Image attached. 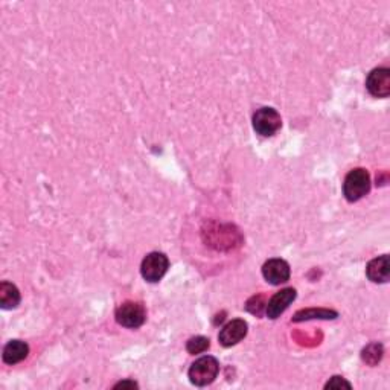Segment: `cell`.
<instances>
[{
  "label": "cell",
  "mask_w": 390,
  "mask_h": 390,
  "mask_svg": "<svg viewBox=\"0 0 390 390\" xmlns=\"http://www.w3.org/2000/svg\"><path fill=\"white\" fill-rule=\"evenodd\" d=\"M218 372H219L218 360L215 357L206 356L194 361L193 366L189 367L188 377L194 386L203 387L210 384V382H214L215 378L218 377Z\"/></svg>",
  "instance_id": "obj_1"
},
{
  "label": "cell",
  "mask_w": 390,
  "mask_h": 390,
  "mask_svg": "<svg viewBox=\"0 0 390 390\" xmlns=\"http://www.w3.org/2000/svg\"><path fill=\"white\" fill-rule=\"evenodd\" d=\"M371 191V175L363 168H356L346 175L343 183V194L347 202H358Z\"/></svg>",
  "instance_id": "obj_2"
},
{
  "label": "cell",
  "mask_w": 390,
  "mask_h": 390,
  "mask_svg": "<svg viewBox=\"0 0 390 390\" xmlns=\"http://www.w3.org/2000/svg\"><path fill=\"white\" fill-rule=\"evenodd\" d=\"M116 321L119 325L125 326V328L136 329L145 323L147 311L144 305L139 302H124L122 305H119L116 310Z\"/></svg>",
  "instance_id": "obj_3"
},
{
  "label": "cell",
  "mask_w": 390,
  "mask_h": 390,
  "mask_svg": "<svg viewBox=\"0 0 390 390\" xmlns=\"http://www.w3.org/2000/svg\"><path fill=\"white\" fill-rule=\"evenodd\" d=\"M281 115L272 107H262L253 115V129L261 136H273L281 130Z\"/></svg>",
  "instance_id": "obj_4"
},
{
  "label": "cell",
  "mask_w": 390,
  "mask_h": 390,
  "mask_svg": "<svg viewBox=\"0 0 390 390\" xmlns=\"http://www.w3.org/2000/svg\"><path fill=\"white\" fill-rule=\"evenodd\" d=\"M169 268V259L165 253L160 252H153L147 254L142 261L140 266V273L144 276V279L148 282H159L163 276L166 274Z\"/></svg>",
  "instance_id": "obj_5"
},
{
  "label": "cell",
  "mask_w": 390,
  "mask_h": 390,
  "mask_svg": "<svg viewBox=\"0 0 390 390\" xmlns=\"http://www.w3.org/2000/svg\"><path fill=\"white\" fill-rule=\"evenodd\" d=\"M366 89L375 98L390 95V70L387 67L373 69L366 80Z\"/></svg>",
  "instance_id": "obj_6"
},
{
  "label": "cell",
  "mask_w": 390,
  "mask_h": 390,
  "mask_svg": "<svg viewBox=\"0 0 390 390\" xmlns=\"http://www.w3.org/2000/svg\"><path fill=\"white\" fill-rule=\"evenodd\" d=\"M296 290L294 288H283L279 293H276L268 303L266 305V314L268 318H278L283 311H285L290 305H292L296 299Z\"/></svg>",
  "instance_id": "obj_7"
},
{
  "label": "cell",
  "mask_w": 390,
  "mask_h": 390,
  "mask_svg": "<svg viewBox=\"0 0 390 390\" xmlns=\"http://www.w3.org/2000/svg\"><path fill=\"white\" fill-rule=\"evenodd\" d=\"M247 329H249V326H247V323L243 321V318H235V321H230L221 331H219V334H218L219 343L226 347L235 346L247 336Z\"/></svg>",
  "instance_id": "obj_8"
},
{
  "label": "cell",
  "mask_w": 390,
  "mask_h": 390,
  "mask_svg": "<svg viewBox=\"0 0 390 390\" xmlns=\"http://www.w3.org/2000/svg\"><path fill=\"white\" fill-rule=\"evenodd\" d=\"M262 274L272 285H281V283L290 279V266L287 261L274 258L266 262L264 267H262Z\"/></svg>",
  "instance_id": "obj_9"
},
{
  "label": "cell",
  "mask_w": 390,
  "mask_h": 390,
  "mask_svg": "<svg viewBox=\"0 0 390 390\" xmlns=\"http://www.w3.org/2000/svg\"><path fill=\"white\" fill-rule=\"evenodd\" d=\"M366 274L369 281L375 283H386L390 276V264H389V257L382 254L369 262L366 267Z\"/></svg>",
  "instance_id": "obj_10"
},
{
  "label": "cell",
  "mask_w": 390,
  "mask_h": 390,
  "mask_svg": "<svg viewBox=\"0 0 390 390\" xmlns=\"http://www.w3.org/2000/svg\"><path fill=\"white\" fill-rule=\"evenodd\" d=\"M30 354V346L22 340H11V342L3 347V361L6 365H17L25 360Z\"/></svg>",
  "instance_id": "obj_11"
},
{
  "label": "cell",
  "mask_w": 390,
  "mask_h": 390,
  "mask_svg": "<svg viewBox=\"0 0 390 390\" xmlns=\"http://www.w3.org/2000/svg\"><path fill=\"white\" fill-rule=\"evenodd\" d=\"M20 303V292L19 288L11 282L0 283V305L3 310H12L19 307Z\"/></svg>",
  "instance_id": "obj_12"
},
{
  "label": "cell",
  "mask_w": 390,
  "mask_h": 390,
  "mask_svg": "<svg viewBox=\"0 0 390 390\" xmlns=\"http://www.w3.org/2000/svg\"><path fill=\"white\" fill-rule=\"evenodd\" d=\"M337 313L336 311H329V310H302L299 313H296L293 317V322H305V321H313V318H337Z\"/></svg>",
  "instance_id": "obj_13"
},
{
  "label": "cell",
  "mask_w": 390,
  "mask_h": 390,
  "mask_svg": "<svg viewBox=\"0 0 390 390\" xmlns=\"http://www.w3.org/2000/svg\"><path fill=\"white\" fill-rule=\"evenodd\" d=\"M361 357H363V361H366L367 365L375 366L381 360V357H382V346L380 343L369 345L366 349H363V354H361Z\"/></svg>",
  "instance_id": "obj_14"
},
{
  "label": "cell",
  "mask_w": 390,
  "mask_h": 390,
  "mask_svg": "<svg viewBox=\"0 0 390 390\" xmlns=\"http://www.w3.org/2000/svg\"><path fill=\"white\" fill-rule=\"evenodd\" d=\"M209 338L206 337H202V336H198V337H193L188 342L186 345V349L189 354H193V356H195V354H202L204 351H208L209 349Z\"/></svg>",
  "instance_id": "obj_15"
},
{
  "label": "cell",
  "mask_w": 390,
  "mask_h": 390,
  "mask_svg": "<svg viewBox=\"0 0 390 390\" xmlns=\"http://www.w3.org/2000/svg\"><path fill=\"white\" fill-rule=\"evenodd\" d=\"M351 389L352 384L349 381H346L342 377H332L328 382L325 384V389Z\"/></svg>",
  "instance_id": "obj_16"
},
{
  "label": "cell",
  "mask_w": 390,
  "mask_h": 390,
  "mask_svg": "<svg viewBox=\"0 0 390 390\" xmlns=\"http://www.w3.org/2000/svg\"><path fill=\"white\" fill-rule=\"evenodd\" d=\"M120 387H130V389H136L138 387V384L134 381H130V380H127V381H120V382H118V384L115 386V389H120Z\"/></svg>",
  "instance_id": "obj_17"
}]
</instances>
